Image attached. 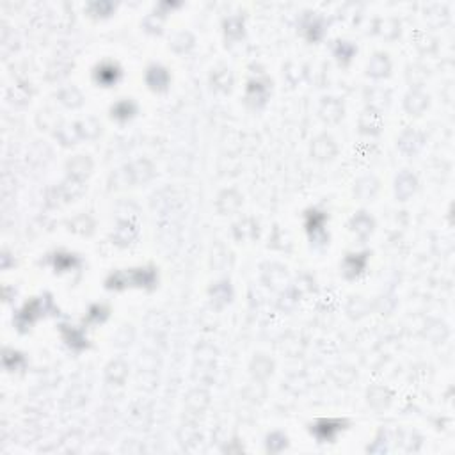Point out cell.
Segmentation results:
<instances>
[{
  "mask_svg": "<svg viewBox=\"0 0 455 455\" xmlns=\"http://www.w3.org/2000/svg\"><path fill=\"white\" fill-rule=\"evenodd\" d=\"M155 283V272L151 268H139V270H130L126 272H117L112 274L109 279L110 288H123L126 284H133V286H151Z\"/></svg>",
  "mask_w": 455,
  "mask_h": 455,
  "instance_id": "1",
  "label": "cell"
},
{
  "mask_svg": "<svg viewBox=\"0 0 455 455\" xmlns=\"http://www.w3.org/2000/svg\"><path fill=\"white\" fill-rule=\"evenodd\" d=\"M343 425H345V421H342V420H320L312 427V432L319 437V439L331 441L336 436V432L342 430Z\"/></svg>",
  "mask_w": 455,
  "mask_h": 455,
  "instance_id": "2",
  "label": "cell"
},
{
  "mask_svg": "<svg viewBox=\"0 0 455 455\" xmlns=\"http://www.w3.org/2000/svg\"><path fill=\"white\" fill-rule=\"evenodd\" d=\"M117 77H119V71H117V68L112 66V64H105V66L98 68L96 78L100 84H103V86H112L114 82L117 80Z\"/></svg>",
  "mask_w": 455,
  "mask_h": 455,
  "instance_id": "3",
  "label": "cell"
},
{
  "mask_svg": "<svg viewBox=\"0 0 455 455\" xmlns=\"http://www.w3.org/2000/svg\"><path fill=\"white\" fill-rule=\"evenodd\" d=\"M168 73H166V70H162V68H151L148 73V82L149 86L153 87V89H164V87L168 86Z\"/></svg>",
  "mask_w": 455,
  "mask_h": 455,
  "instance_id": "4",
  "label": "cell"
},
{
  "mask_svg": "<svg viewBox=\"0 0 455 455\" xmlns=\"http://www.w3.org/2000/svg\"><path fill=\"white\" fill-rule=\"evenodd\" d=\"M133 110H135V107H133L132 101L125 100V101H119V103L114 107V109H112V116L119 117V119H126V117L132 116Z\"/></svg>",
  "mask_w": 455,
  "mask_h": 455,
  "instance_id": "5",
  "label": "cell"
},
{
  "mask_svg": "<svg viewBox=\"0 0 455 455\" xmlns=\"http://www.w3.org/2000/svg\"><path fill=\"white\" fill-rule=\"evenodd\" d=\"M55 256H57L55 258V268H59V270H68V268L77 265V260L70 254H55Z\"/></svg>",
  "mask_w": 455,
  "mask_h": 455,
  "instance_id": "6",
  "label": "cell"
},
{
  "mask_svg": "<svg viewBox=\"0 0 455 455\" xmlns=\"http://www.w3.org/2000/svg\"><path fill=\"white\" fill-rule=\"evenodd\" d=\"M64 336H66L68 343H70L71 347H75V349H82V347H86V345H87V340L84 338V336H82L80 331L71 329V331H70V336H68V335H64Z\"/></svg>",
  "mask_w": 455,
  "mask_h": 455,
  "instance_id": "7",
  "label": "cell"
},
{
  "mask_svg": "<svg viewBox=\"0 0 455 455\" xmlns=\"http://www.w3.org/2000/svg\"><path fill=\"white\" fill-rule=\"evenodd\" d=\"M286 444V437H283L281 434H274L268 437V450L270 451H279L281 448H284Z\"/></svg>",
  "mask_w": 455,
  "mask_h": 455,
  "instance_id": "8",
  "label": "cell"
},
{
  "mask_svg": "<svg viewBox=\"0 0 455 455\" xmlns=\"http://www.w3.org/2000/svg\"><path fill=\"white\" fill-rule=\"evenodd\" d=\"M358 260H359V256L350 254V256L347 258V265H345L347 270H352V274H358L359 270L363 268V265H365V260H361L359 263H358Z\"/></svg>",
  "mask_w": 455,
  "mask_h": 455,
  "instance_id": "9",
  "label": "cell"
}]
</instances>
